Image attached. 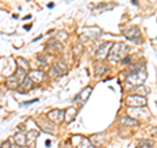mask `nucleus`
<instances>
[{
    "label": "nucleus",
    "mask_w": 157,
    "mask_h": 148,
    "mask_svg": "<svg viewBox=\"0 0 157 148\" xmlns=\"http://www.w3.org/2000/svg\"><path fill=\"white\" fill-rule=\"evenodd\" d=\"M147 79V72L145 70H140V71H130V73L126 77V84L131 88L139 87Z\"/></svg>",
    "instance_id": "f257e3e1"
},
{
    "label": "nucleus",
    "mask_w": 157,
    "mask_h": 148,
    "mask_svg": "<svg viewBox=\"0 0 157 148\" xmlns=\"http://www.w3.org/2000/svg\"><path fill=\"white\" fill-rule=\"evenodd\" d=\"M127 51V46L124 43H113L110 53L107 55V59L113 63H117L123 59V54Z\"/></svg>",
    "instance_id": "f03ea898"
},
{
    "label": "nucleus",
    "mask_w": 157,
    "mask_h": 148,
    "mask_svg": "<svg viewBox=\"0 0 157 148\" xmlns=\"http://www.w3.org/2000/svg\"><path fill=\"white\" fill-rule=\"evenodd\" d=\"M25 72L26 71L21 70V68H17V72H14L13 75L7 77V80H6L7 81V87L11 88V89H17V88L20 87V84L22 83V80L26 77Z\"/></svg>",
    "instance_id": "7ed1b4c3"
},
{
    "label": "nucleus",
    "mask_w": 157,
    "mask_h": 148,
    "mask_svg": "<svg viewBox=\"0 0 157 148\" xmlns=\"http://www.w3.org/2000/svg\"><path fill=\"white\" fill-rule=\"evenodd\" d=\"M147 102V97L141 95H130L126 98V103L130 107H145Z\"/></svg>",
    "instance_id": "20e7f679"
},
{
    "label": "nucleus",
    "mask_w": 157,
    "mask_h": 148,
    "mask_svg": "<svg viewBox=\"0 0 157 148\" xmlns=\"http://www.w3.org/2000/svg\"><path fill=\"white\" fill-rule=\"evenodd\" d=\"M123 36L128 39L131 42H135V43H140L141 42V33H140V29L137 28L136 25H132L128 26L123 30Z\"/></svg>",
    "instance_id": "39448f33"
},
{
    "label": "nucleus",
    "mask_w": 157,
    "mask_h": 148,
    "mask_svg": "<svg viewBox=\"0 0 157 148\" xmlns=\"http://www.w3.org/2000/svg\"><path fill=\"white\" fill-rule=\"evenodd\" d=\"M76 148H96L94 144L90 142V139L82 136V135H73L70 140Z\"/></svg>",
    "instance_id": "423d86ee"
},
{
    "label": "nucleus",
    "mask_w": 157,
    "mask_h": 148,
    "mask_svg": "<svg viewBox=\"0 0 157 148\" xmlns=\"http://www.w3.org/2000/svg\"><path fill=\"white\" fill-rule=\"evenodd\" d=\"M100 36H101V29H98V28H89V30L85 29V30L80 34V39H81V41H85V42L94 41V39H97Z\"/></svg>",
    "instance_id": "0eeeda50"
},
{
    "label": "nucleus",
    "mask_w": 157,
    "mask_h": 148,
    "mask_svg": "<svg viewBox=\"0 0 157 148\" xmlns=\"http://www.w3.org/2000/svg\"><path fill=\"white\" fill-rule=\"evenodd\" d=\"M67 71V66L64 62H56L54 63V64L51 66L50 71H48V75L50 76H63L64 75V72Z\"/></svg>",
    "instance_id": "6e6552de"
},
{
    "label": "nucleus",
    "mask_w": 157,
    "mask_h": 148,
    "mask_svg": "<svg viewBox=\"0 0 157 148\" xmlns=\"http://www.w3.org/2000/svg\"><path fill=\"white\" fill-rule=\"evenodd\" d=\"M64 114H66V111L62 109H52L47 113V119H50L51 122L59 125V123H62L63 119H64Z\"/></svg>",
    "instance_id": "1a4fd4ad"
},
{
    "label": "nucleus",
    "mask_w": 157,
    "mask_h": 148,
    "mask_svg": "<svg viewBox=\"0 0 157 148\" xmlns=\"http://www.w3.org/2000/svg\"><path fill=\"white\" fill-rule=\"evenodd\" d=\"M113 46V43L111 42H104L102 45L97 49V51H96V59H98V60H102V59H105L107 58V55H109V53H110V49Z\"/></svg>",
    "instance_id": "9d476101"
},
{
    "label": "nucleus",
    "mask_w": 157,
    "mask_h": 148,
    "mask_svg": "<svg viewBox=\"0 0 157 148\" xmlns=\"http://www.w3.org/2000/svg\"><path fill=\"white\" fill-rule=\"evenodd\" d=\"M90 92H92V87H85L84 89H82V91L75 97V101H78V107H81V106L86 102L88 97H89V95H90Z\"/></svg>",
    "instance_id": "9b49d317"
},
{
    "label": "nucleus",
    "mask_w": 157,
    "mask_h": 148,
    "mask_svg": "<svg viewBox=\"0 0 157 148\" xmlns=\"http://www.w3.org/2000/svg\"><path fill=\"white\" fill-rule=\"evenodd\" d=\"M118 123L123 127H137L139 126V121H136L132 117H122L118 119Z\"/></svg>",
    "instance_id": "f8f14e48"
},
{
    "label": "nucleus",
    "mask_w": 157,
    "mask_h": 148,
    "mask_svg": "<svg viewBox=\"0 0 157 148\" xmlns=\"http://www.w3.org/2000/svg\"><path fill=\"white\" fill-rule=\"evenodd\" d=\"M62 46H63V43H60L58 41V39L54 37V38H51L50 41L47 42V50H50V51H54V53H59L62 50Z\"/></svg>",
    "instance_id": "ddd939ff"
},
{
    "label": "nucleus",
    "mask_w": 157,
    "mask_h": 148,
    "mask_svg": "<svg viewBox=\"0 0 157 148\" xmlns=\"http://www.w3.org/2000/svg\"><path fill=\"white\" fill-rule=\"evenodd\" d=\"M21 87H18L17 88V91L20 92H22V93H25V92H29V91H32V88H33V81H32V79L26 76L25 79L22 80V83L20 84Z\"/></svg>",
    "instance_id": "4468645a"
},
{
    "label": "nucleus",
    "mask_w": 157,
    "mask_h": 148,
    "mask_svg": "<svg viewBox=\"0 0 157 148\" xmlns=\"http://www.w3.org/2000/svg\"><path fill=\"white\" fill-rule=\"evenodd\" d=\"M29 77L32 79L33 83H41L43 79H45V75H43V72L39 71V70H33V71H30V73H29Z\"/></svg>",
    "instance_id": "2eb2a0df"
},
{
    "label": "nucleus",
    "mask_w": 157,
    "mask_h": 148,
    "mask_svg": "<svg viewBox=\"0 0 157 148\" xmlns=\"http://www.w3.org/2000/svg\"><path fill=\"white\" fill-rule=\"evenodd\" d=\"M76 113H77V109L76 107H73V106H70L68 109L66 110V114H64V119L66 122H72L73 119H75V117H76Z\"/></svg>",
    "instance_id": "dca6fc26"
},
{
    "label": "nucleus",
    "mask_w": 157,
    "mask_h": 148,
    "mask_svg": "<svg viewBox=\"0 0 157 148\" xmlns=\"http://www.w3.org/2000/svg\"><path fill=\"white\" fill-rule=\"evenodd\" d=\"M13 139H14V142H16V144L20 146V147H25V146H28V143H26V135L21 134V132H18V134L14 135V136H13Z\"/></svg>",
    "instance_id": "f3484780"
},
{
    "label": "nucleus",
    "mask_w": 157,
    "mask_h": 148,
    "mask_svg": "<svg viewBox=\"0 0 157 148\" xmlns=\"http://www.w3.org/2000/svg\"><path fill=\"white\" fill-rule=\"evenodd\" d=\"M16 63H17V67L21 68V70H24V71H29V68H30L28 60H26V59H24V58H21V56L16 58Z\"/></svg>",
    "instance_id": "a211bd4d"
},
{
    "label": "nucleus",
    "mask_w": 157,
    "mask_h": 148,
    "mask_svg": "<svg viewBox=\"0 0 157 148\" xmlns=\"http://www.w3.org/2000/svg\"><path fill=\"white\" fill-rule=\"evenodd\" d=\"M109 71V68H107L104 63H97L96 67H94V75L96 76H101V75H104L105 72Z\"/></svg>",
    "instance_id": "6ab92c4d"
},
{
    "label": "nucleus",
    "mask_w": 157,
    "mask_h": 148,
    "mask_svg": "<svg viewBox=\"0 0 157 148\" xmlns=\"http://www.w3.org/2000/svg\"><path fill=\"white\" fill-rule=\"evenodd\" d=\"M82 51H84V47H82V43L80 42H76L75 45H73V56H75V59L80 58Z\"/></svg>",
    "instance_id": "aec40b11"
},
{
    "label": "nucleus",
    "mask_w": 157,
    "mask_h": 148,
    "mask_svg": "<svg viewBox=\"0 0 157 148\" xmlns=\"http://www.w3.org/2000/svg\"><path fill=\"white\" fill-rule=\"evenodd\" d=\"M113 7H115V4H110V3H102V4H100V6H97L93 11L94 12H102V11H106V9H110V8H113Z\"/></svg>",
    "instance_id": "412c9836"
},
{
    "label": "nucleus",
    "mask_w": 157,
    "mask_h": 148,
    "mask_svg": "<svg viewBox=\"0 0 157 148\" xmlns=\"http://www.w3.org/2000/svg\"><path fill=\"white\" fill-rule=\"evenodd\" d=\"M25 135H26V143H28V144H30V143L39 135V132L36 131V130H32V131H28Z\"/></svg>",
    "instance_id": "4be33fe9"
},
{
    "label": "nucleus",
    "mask_w": 157,
    "mask_h": 148,
    "mask_svg": "<svg viewBox=\"0 0 157 148\" xmlns=\"http://www.w3.org/2000/svg\"><path fill=\"white\" fill-rule=\"evenodd\" d=\"M55 38H56L60 43H64L67 39H68V34H67L66 32H58V34H56Z\"/></svg>",
    "instance_id": "5701e85b"
},
{
    "label": "nucleus",
    "mask_w": 157,
    "mask_h": 148,
    "mask_svg": "<svg viewBox=\"0 0 157 148\" xmlns=\"http://www.w3.org/2000/svg\"><path fill=\"white\" fill-rule=\"evenodd\" d=\"M38 62H39V66L43 67L47 64V55H39L38 56Z\"/></svg>",
    "instance_id": "b1692460"
},
{
    "label": "nucleus",
    "mask_w": 157,
    "mask_h": 148,
    "mask_svg": "<svg viewBox=\"0 0 157 148\" xmlns=\"http://www.w3.org/2000/svg\"><path fill=\"white\" fill-rule=\"evenodd\" d=\"M2 148H11V143H9V140H6L2 144Z\"/></svg>",
    "instance_id": "393cba45"
},
{
    "label": "nucleus",
    "mask_w": 157,
    "mask_h": 148,
    "mask_svg": "<svg viewBox=\"0 0 157 148\" xmlns=\"http://www.w3.org/2000/svg\"><path fill=\"white\" fill-rule=\"evenodd\" d=\"M130 60H131V58H130V56H127V58H123V59H122V63H123V64H127V63H130Z\"/></svg>",
    "instance_id": "a878e982"
},
{
    "label": "nucleus",
    "mask_w": 157,
    "mask_h": 148,
    "mask_svg": "<svg viewBox=\"0 0 157 148\" xmlns=\"http://www.w3.org/2000/svg\"><path fill=\"white\" fill-rule=\"evenodd\" d=\"M38 101V98H37V100H32V101H28V102H24L22 103V105H30V103H34V102H37Z\"/></svg>",
    "instance_id": "bb28decb"
},
{
    "label": "nucleus",
    "mask_w": 157,
    "mask_h": 148,
    "mask_svg": "<svg viewBox=\"0 0 157 148\" xmlns=\"http://www.w3.org/2000/svg\"><path fill=\"white\" fill-rule=\"evenodd\" d=\"M18 130H20V131H24V130H25V127H24V125H20V126H18Z\"/></svg>",
    "instance_id": "cd10ccee"
},
{
    "label": "nucleus",
    "mask_w": 157,
    "mask_h": 148,
    "mask_svg": "<svg viewBox=\"0 0 157 148\" xmlns=\"http://www.w3.org/2000/svg\"><path fill=\"white\" fill-rule=\"evenodd\" d=\"M46 146H47V147H48V146H51V142H50V140H47V142H46Z\"/></svg>",
    "instance_id": "c85d7f7f"
}]
</instances>
